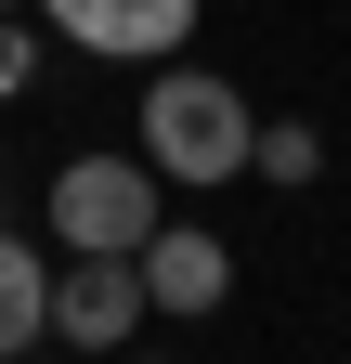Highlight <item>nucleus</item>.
Segmentation results:
<instances>
[{"mask_svg":"<svg viewBox=\"0 0 351 364\" xmlns=\"http://www.w3.org/2000/svg\"><path fill=\"white\" fill-rule=\"evenodd\" d=\"M78 53H117V65H156V53H183L195 39V0H39Z\"/></svg>","mask_w":351,"mask_h":364,"instance_id":"5","label":"nucleus"},{"mask_svg":"<svg viewBox=\"0 0 351 364\" xmlns=\"http://www.w3.org/2000/svg\"><path fill=\"white\" fill-rule=\"evenodd\" d=\"M39 338H53V273L26 235H0V364H26Z\"/></svg>","mask_w":351,"mask_h":364,"instance_id":"6","label":"nucleus"},{"mask_svg":"<svg viewBox=\"0 0 351 364\" xmlns=\"http://www.w3.org/2000/svg\"><path fill=\"white\" fill-rule=\"evenodd\" d=\"M0 14H14V0H0Z\"/></svg>","mask_w":351,"mask_h":364,"instance_id":"9","label":"nucleus"},{"mask_svg":"<svg viewBox=\"0 0 351 364\" xmlns=\"http://www.w3.org/2000/svg\"><path fill=\"white\" fill-rule=\"evenodd\" d=\"M247 169H260V182H286V196H299V182L325 169V144H313L299 117H274V130H247Z\"/></svg>","mask_w":351,"mask_h":364,"instance_id":"7","label":"nucleus"},{"mask_svg":"<svg viewBox=\"0 0 351 364\" xmlns=\"http://www.w3.org/2000/svg\"><path fill=\"white\" fill-rule=\"evenodd\" d=\"M144 364H156V351H144Z\"/></svg>","mask_w":351,"mask_h":364,"instance_id":"10","label":"nucleus"},{"mask_svg":"<svg viewBox=\"0 0 351 364\" xmlns=\"http://www.w3.org/2000/svg\"><path fill=\"white\" fill-rule=\"evenodd\" d=\"M247 91L234 78H208V65H169L156 91H144V169L156 182H234L247 169Z\"/></svg>","mask_w":351,"mask_h":364,"instance_id":"1","label":"nucleus"},{"mask_svg":"<svg viewBox=\"0 0 351 364\" xmlns=\"http://www.w3.org/2000/svg\"><path fill=\"white\" fill-rule=\"evenodd\" d=\"M156 312H144V260H117V247H78V273L53 287V338L78 351V364H104V351H130Z\"/></svg>","mask_w":351,"mask_h":364,"instance_id":"3","label":"nucleus"},{"mask_svg":"<svg viewBox=\"0 0 351 364\" xmlns=\"http://www.w3.org/2000/svg\"><path fill=\"white\" fill-rule=\"evenodd\" d=\"M53 235L130 260V247L156 235V169H144V156H65V169H53Z\"/></svg>","mask_w":351,"mask_h":364,"instance_id":"2","label":"nucleus"},{"mask_svg":"<svg viewBox=\"0 0 351 364\" xmlns=\"http://www.w3.org/2000/svg\"><path fill=\"white\" fill-rule=\"evenodd\" d=\"M26 78H39V39H26L14 14H0V105H14V91H26Z\"/></svg>","mask_w":351,"mask_h":364,"instance_id":"8","label":"nucleus"},{"mask_svg":"<svg viewBox=\"0 0 351 364\" xmlns=\"http://www.w3.org/2000/svg\"><path fill=\"white\" fill-rule=\"evenodd\" d=\"M130 260H144V312H169V326H195V312L234 299V247L208 235V221H156Z\"/></svg>","mask_w":351,"mask_h":364,"instance_id":"4","label":"nucleus"}]
</instances>
